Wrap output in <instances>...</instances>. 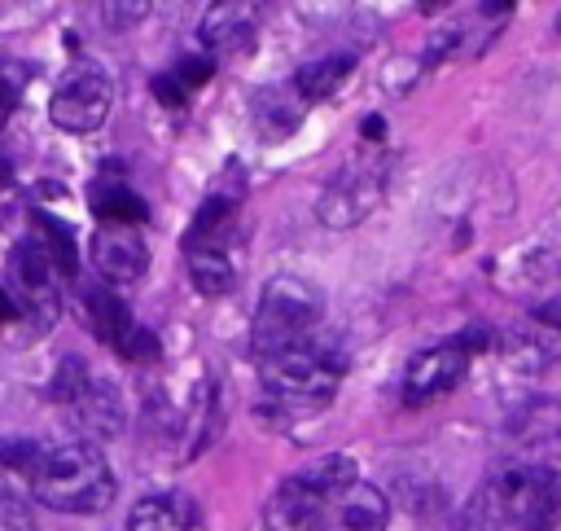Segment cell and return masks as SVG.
<instances>
[{"instance_id": "1", "label": "cell", "mask_w": 561, "mask_h": 531, "mask_svg": "<svg viewBox=\"0 0 561 531\" xmlns=\"http://www.w3.org/2000/svg\"><path fill=\"white\" fill-rule=\"evenodd\" d=\"M0 470L14 474L40 505L62 514H97L115 500V470L93 439H5Z\"/></svg>"}, {"instance_id": "2", "label": "cell", "mask_w": 561, "mask_h": 531, "mask_svg": "<svg viewBox=\"0 0 561 531\" xmlns=\"http://www.w3.org/2000/svg\"><path fill=\"white\" fill-rule=\"evenodd\" d=\"M263 387L295 409H325L347 378V347L334 334H312L286 352L259 361Z\"/></svg>"}, {"instance_id": "3", "label": "cell", "mask_w": 561, "mask_h": 531, "mask_svg": "<svg viewBox=\"0 0 561 531\" xmlns=\"http://www.w3.org/2000/svg\"><path fill=\"white\" fill-rule=\"evenodd\" d=\"M360 483V470L347 452H325L312 465L295 470L267 496V527L272 531H321L330 509Z\"/></svg>"}, {"instance_id": "4", "label": "cell", "mask_w": 561, "mask_h": 531, "mask_svg": "<svg viewBox=\"0 0 561 531\" xmlns=\"http://www.w3.org/2000/svg\"><path fill=\"white\" fill-rule=\"evenodd\" d=\"M321 317H325V295L295 278V273H280L263 286L259 295V308H254V321H250V347L259 361L286 352L303 339H312L321 330Z\"/></svg>"}, {"instance_id": "5", "label": "cell", "mask_w": 561, "mask_h": 531, "mask_svg": "<svg viewBox=\"0 0 561 531\" xmlns=\"http://www.w3.org/2000/svg\"><path fill=\"white\" fill-rule=\"evenodd\" d=\"M49 396L62 413H71V422L88 435H102V439H115L123 435L128 426V404H123V391L97 374L84 356H67L49 382Z\"/></svg>"}, {"instance_id": "6", "label": "cell", "mask_w": 561, "mask_h": 531, "mask_svg": "<svg viewBox=\"0 0 561 531\" xmlns=\"http://www.w3.org/2000/svg\"><path fill=\"white\" fill-rule=\"evenodd\" d=\"M496 500H500V514L522 531H548L561 514V474L552 465L517 461L496 483Z\"/></svg>"}, {"instance_id": "7", "label": "cell", "mask_w": 561, "mask_h": 531, "mask_svg": "<svg viewBox=\"0 0 561 531\" xmlns=\"http://www.w3.org/2000/svg\"><path fill=\"white\" fill-rule=\"evenodd\" d=\"M10 299L32 317L36 330H53L62 317V286L58 269L40 237H23L10 250Z\"/></svg>"}, {"instance_id": "8", "label": "cell", "mask_w": 561, "mask_h": 531, "mask_svg": "<svg viewBox=\"0 0 561 531\" xmlns=\"http://www.w3.org/2000/svg\"><path fill=\"white\" fill-rule=\"evenodd\" d=\"M386 180H391V172H386L382 158H356V163H347V167L325 185V193H321V202H317L321 224H325V228H356L360 220H369V215L382 206Z\"/></svg>"}, {"instance_id": "9", "label": "cell", "mask_w": 561, "mask_h": 531, "mask_svg": "<svg viewBox=\"0 0 561 531\" xmlns=\"http://www.w3.org/2000/svg\"><path fill=\"white\" fill-rule=\"evenodd\" d=\"M115 80L102 71V67H75L58 88H53V97H49V119H53V128H62V132H75V137H84V132H97L106 119H110V110H115Z\"/></svg>"}, {"instance_id": "10", "label": "cell", "mask_w": 561, "mask_h": 531, "mask_svg": "<svg viewBox=\"0 0 561 531\" xmlns=\"http://www.w3.org/2000/svg\"><path fill=\"white\" fill-rule=\"evenodd\" d=\"M465 369H469L465 339H447V343H434V347L417 352L404 369V404L426 409V404L443 400L447 391H456L465 382Z\"/></svg>"}, {"instance_id": "11", "label": "cell", "mask_w": 561, "mask_h": 531, "mask_svg": "<svg viewBox=\"0 0 561 531\" xmlns=\"http://www.w3.org/2000/svg\"><path fill=\"white\" fill-rule=\"evenodd\" d=\"M84 312H88L93 334H97L106 347H115L119 356H128V361H154V356H158V339L132 321L128 304H123L110 286L84 291Z\"/></svg>"}, {"instance_id": "12", "label": "cell", "mask_w": 561, "mask_h": 531, "mask_svg": "<svg viewBox=\"0 0 561 531\" xmlns=\"http://www.w3.org/2000/svg\"><path fill=\"white\" fill-rule=\"evenodd\" d=\"M93 269L102 273V282L115 291V286H136L150 269V246L141 241L136 228H115V224H102L97 237H93Z\"/></svg>"}, {"instance_id": "13", "label": "cell", "mask_w": 561, "mask_h": 531, "mask_svg": "<svg viewBox=\"0 0 561 531\" xmlns=\"http://www.w3.org/2000/svg\"><path fill=\"white\" fill-rule=\"evenodd\" d=\"M254 32H259V5H211L202 14L198 40L211 49V58H241L254 49Z\"/></svg>"}, {"instance_id": "14", "label": "cell", "mask_w": 561, "mask_h": 531, "mask_svg": "<svg viewBox=\"0 0 561 531\" xmlns=\"http://www.w3.org/2000/svg\"><path fill=\"white\" fill-rule=\"evenodd\" d=\"M128 531H206L202 509L180 492H150L132 505Z\"/></svg>"}, {"instance_id": "15", "label": "cell", "mask_w": 561, "mask_h": 531, "mask_svg": "<svg viewBox=\"0 0 561 531\" xmlns=\"http://www.w3.org/2000/svg\"><path fill=\"white\" fill-rule=\"evenodd\" d=\"M513 435H517L526 461L548 465V457L561 452V404H552V400H530V404L517 413Z\"/></svg>"}, {"instance_id": "16", "label": "cell", "mask_w": 561, "mask_h": 531, "mask_svg": "<svg viewBox=\"0 0 561 531\" xmlns=\"http://www.w3.org/2000/svg\"><path fill=\"white\" fill-rule=\"evenodd\" d=\"M88 206H93L97 220H106V224H115V228H132V224H145V220H150L145 198H141L119 172H106V176L93 180Z\"/></svg>"}, {"instance_id": "17", "label": "cell", "mask_w": 561, "mask_h": 531, "mask_svg": "<svg viewBox=\"0 0 561 531\" xmlns=\"http://www.w3.org/2000/svg\"><path fill=\"white\" fill-rule=\"evenodd\" d=\"M391 522V509H386V496L373 487V483H356L325 518L321 531H386Z\"/></svg>"}, {"instance_id": "18", "label": "cell", "mask_w": 561, "mask_h": 531, "mask_svg": "<svg viewBox=\"0 0 561 531\" xmlns=\"http://www.w3.org/2000/svg\"><path fill=\"white\" fill-rule=\"evenodd\" d=\"M184 259H189V278H193V291L206 295V299H219L237 286V263L228 250H215V246H184Z\"/></svg>"}, {"instance_id": "19", "label": "cell", "mask_w": 561, "mask_h": 531, "mask_svg": "<svg viewBox=\"0 0 561 531\" xmlns=\"http://www.w3.org/2000/svg\"><path fill=\"white\" fill-rule=\"evenodd\" d=\"M356 71V58H347V54H334V58H321V62H308V67H299V75H295V97L299 102H325V97H334L343 84H347V75Z\"/></svg>"}, {"instance_id": "20", "label": "cell", "mask_w": 561, "mask_h": 531, "mask_svg": "<svg viewBox=\"0 0 561 531\" xmlns=\"http://www.w3.org/2000/svg\"><path fill=\"white\" fill-rule=\"evenodd\" d=\"M36 224L45 228V250H49V259H53V269L62 273V278H75V233H71V224H62V220H53V215H45V211H36Z\"/></svg>"}, {"instance_id": "21", "label": "cell", "mask_w": 561, "mask_h": 531, "mask_svg": "<svg viewBox=\"0 0 561 531\" xmlns=\"http://www.w3.org/2000/svg\"><path fill=\"white\" fill-rule=\"evenodd\" d=\"M27 84H32V67H27V62L0 58V128L14 119V110H19L23 93H27Z\"/></svg>"}, {"instance_id": "22", "label": "cell", "mask_w": 561, "mask_h": 531, "mask_svg": "<svg viewBox=\"0 0 561 531\" xmlns=\"http://www.w3.org/2000/svg\"><path fill=\"white\" fill-rule=\"evenodd\" d=\"M500 522H504V514H500L496 492H478V496L465 505L456 531H500Z\"/></svg>"}, {"instance_id": "23", "label": "cell", "mask_w": 561, "mask_h": 531, "mask_svg": "<svg viewBox=\"0 0 561 531\" xmlns=\"http://www.w3.org/2000/svg\"><path fill=\"white\" fill-rule=\"evenodd\" d=\"M0 531H36V514L32 505L0 479Z\"/></svg>"}, {"instance_id": "24", "label": "cell", "mask_w": 561, "mask_h": 531, "mask_svg": "<svg viewBox=\"0 0 561 531\" xmlns=\"http://www.w3.org/2000/svg\"><path fill=\"white\" fill-rule=\"evenodd\" d=\"M211 71H215L211 62L189 58V62H180V67H176V75H171V80H176L180 88H198V84H206V80H211Z\"/></svg>"}, {"instance_id": "25", "label": "cell", "mask_w": 561, "mask_h": 531, "mask_svg": "<svg viewBox=\"0 0 561 531\" xmlns=\"http://www.w3.org/2000/svg\"><path fill=\"white\" fill-rule=\"evenodd\" d=\"M154 93L163 97V106H184V88H180L171 75H158V80H154Z\"/></svg>"}, {"instance_id": "26", "label": "cell", "mask_w": 561, "mask_h": 531, "mask_svg": "<svg viewBox=\"0 0 561 531\" xmlns=\"http://www.w3.org/2000/svg\"><path fill=\"white\" fill-rule=\"evenodd\" d=\"M535 321L539 326H548V330H557L561 334V295L557 299H544L539 308H535Z\"/></svg>"}, {"instance_id": "27", "label": "cell", "mask_w": 561, "mask_h": 531, "mask_svg": "<svg viewBox=\"0 0 561 531\" xmlns=\"http://www.w3.org/2000/svg\"><path fill=\"white\" fill-rule=\"evenodd\" d=\"M150 10L145 5H106L102 10V19H115V23H141Z\"/></svg>"}, {"instance_id": "28", "label": "cell", "mask_w": 561, "mask_h": 531, "mask_svg": "<svg viewBox=\"0 0 561 531\" xmlns=\"http://www.w3.org/2000/svg\"><path fill=\"white\" fill-rule=\"evenodd\" d=\"M382 132H386V119H382V115H369V119H365V137H369V141H382Z\"/></svg>"}, {"instance_id": "29", "label": "cell", "mask_w": 561, "mask_h": 531, "mask_svg": "<svg viewBox=\"0 0 561 531\" xmlns=\"http://www.w3.org/2000/svg\"><path fill=\"white\" fill-rule=\"evenodd\" d=\"M14 317H19V304L10 299V291H0V326L14 321Z\"/></svg>"}, {"instance_id": "30", "label": "cell", "mask_w": 561, "mask_h": 531, "mask_svg": "<svg viewBox=\"0 0 561 531\" xmlns=\"http://www.w3.org/2000/svg\"><path fill=\"white\" fill-rule=\"evenodd\" d=\"M5 180H10V176H5V163H0V185H5Z\"/></svg>"}, {"instance_id": "31", "label": "cell", "mask_w": 561, "mask_h": 531, "mask_svg": "<svg viewBox=\"0 0 561 531\" xmlns=\"http://www.w3.org/2000/svg\"><path fill=\"white\" fill-rule=\"evenodd\" d=\"M557 32H561V14H557Z\"/></svg>"}]
</instances>
